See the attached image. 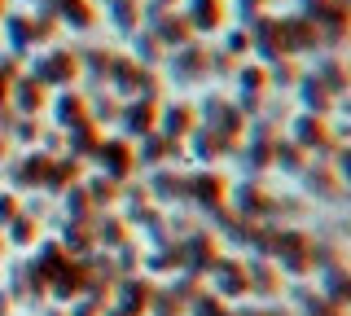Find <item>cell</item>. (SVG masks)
I'll use <instances>...</instances> for the list:
<instances>
[{
    "mask_svg": "<svg viewBox=\"0 0 351 316\" xmlns=\"http://www.w3.org/2000/svg\"><path fill=\"white\" fill-rule=\"evenodd\" d=\"M93 158L101 162V171H106L110 180H119V184H123V180L132 176V171H136V154H132V145H128V141H101Z\"/></svg>",
    "mask_w": 351,
    "mask_h": 316,
    "instance_id": "obj_1",
    "label": "cell"
},
{
    "mask_svg": "<svg viewBox=\"0 0 351 316\" xmlns=\"http://www.w3.org/2000/svg\"><path fill=\"white\" fill-rule=\"evenodd\" d=\"M189 149H193V158H202V162H211L215 154H237V141H228L219 127L211 123H197L193 132H189Z\"/></svg>",
    "mask_w": 351,
    "mask_h": 316,
    "instance_id": "obj_2",
    "label": "cell"
},
{
    "mask_svg": "<svg viewBox=\"0 0 351 316\" xmlns=\"http://www.w3.org/2000/svg\"><path fill=\"white\" fill-rule=\"evenodd\" d=\"M294 141H299L303 149H321V154H334V136H329V127H325L316 114H299V119H294Z\"/></svg>",
    "mask_w": 351,
    "mask_h": 316,
    "instance_id": "obj_3",
    "label": "cell"
},
{
    "mask_svg": "<svg viewBox=\"0 0 351 316\" xmlns=\"http://www.w3.org/2000/svg\"><path fill=\"white\" fill-rule=\"evenodd\" d=\"M272 145H277V123L263 119V123L255 127V145L246 149V167L250 171H268L272 167Z\"/></svg>",
    "mask_w": 351,
    "mask_h": 316,
    "instance_id": "obj_4",
    "label": "cell"
},
{
    "mask_svg": "<svg viewBox=\"0 0 351 316\" xmlns=\"http://www.w3.org/2000/svg\"><path fill=\"white\" fill-rule=\"evenodd\" d=\"M224 193H228V180L219 171H197V176H189V198H197L202 206H219Z\"/></svg>",
    "mask_w": 351,
    "mask_h": 316,
    "instance_id": "obj_5",
    "label": "cell"
},
{
    "mask_svg": "<svg viewBox=\"0 0 351 316\" xmlns=\"http://www.w3.org/2000/svg\"><path fill=\"white\" fill-rule=\"evenodd\" d=\"M84 180V162L80 158H53V167H49V180H44V189L49 193H66L71 184H80Z\"/></svg>",
    "mask_w": 351,
    "mask_h": 316,
    "instance_id": "obj_6",
    "label": "cell"
},
{
    "mask_svg": "<svg viewBox=\"0 0 351 316\" xmlns=\"http://www.w3.org/2000/svg\"><path fill=\"white\" fill-rule=\"evenodd\" d=\"M66 141H71V149L80 158H93L97 154V145H101V123L97 119H84V123H75V127H66Z\"/></svg>",
    "mask_w": 351,
    "mask_h": 316,
    "instance_id": "obj_7",
    "label": "cell"
},
{
    "mask_svg": "<svg viewBox=\"0 0 351 316\" xmlns=\"http://www.w3.org/2000/svg\"><path fill=\"white\" fill-rule=\"evenodd\" d=\"M49 167H53V154H40V149H31V154H22V162L14 167V180L18 184H40L49 180Z\"/></svg>",
    "mask_w": 351,
    "mask_h": 316,
    "instance_id": "obj_8",
    "label": "cell"
},
{
    "mask_svg": "<svg viewBox=\"0 0 351 316\" xmlns=\"http://www.w3.org/2000/svg\"><path fill=\"white\" fill-rule=\"evenodd\" d=\"M75 71H80V66H75L71 53H53L49 62H40V66H36V80L44 84V88H49V84H71Z\"/></svg>",
    "mask_w": 351,
    "mask_h": 316,
    "instance_id": "obj_9",
    "label": "cell"
},
{
    "mask_svg": "<svg viewBox=\"0 0 351 316\" xmlns=\"http://www.w3.org/2000/svg\"><path fill=\"white\" fill-rule=\"evenodd\" d=\"M272 162H277L281 171L303 176V171H307V149L299 145V141H281V136H277V145H272Z\"/></svg>",
    "mask_w": 351,
    "mask_h": 316,
    "instance_id": "obj_10",
    "label": "cell"
},
{
    "mask_svg": "<svg viewBox=\"0 0 351 316\" xmlns=\"http://www.w3.org/2000/svg\"><path fill=\"white\" fill-rule=\"evenodd\" d=\"M171 158H180L184 154V141H176V136H145V158H136V162H145V167H162Z\"/></svg>",
    "mask_w": 351,
    "mask_h": 316,
    "instance_id": "obj_11",
    "label": "cell"
},
{
    "mask_svg": "<svg viewBox=\"0 0 351 316\" xmlns=\"http://www.w3.org/2000/svg\"><path fill=\"white\" fill-rule=\"evenodd\" d=\"M44 106H49V93H44V84L36 80V75H31V80H22L18 84V114H40Z\"/></svg>",
    "mask_w": 351,
    "mask_h": 316,
    "instance_id": "obj_12",
    "label": "cell"
},
{
    "mask_svg": "<svg viewBox=\"0 0 351 316\" xmlns=\"http://www.w3.org/2000/svg\"><path fill=\"white\" fill-rule=\"evenodd\" d=\"M237 202H241V211H246V215H272V202H277V198H272L263 184H241Z\"/></svg>",
    "mask_w": 351,
    "mask_h": 316,
    "instance_id": "obj_13",
    "label": "cell"
},
{
    "mask_svg": "<svg viewBox=\"0 0 351 316\" xmlns=\"http://www.w3.org/2000/svg\"><path fill=\"white\" fill-rule=\"evenodd\" d=\"M84 119H93L88 114V101L80 93H66V97H58V127L66 132V127H75V123H84Z\"/></svg>",
    "mask_w": 351,
    "mask_h": 316,
    "instance_id": "obj_14",
    "label": "cell"
},
{
    "mask_svg": "<svg viewBox=\"0 0 351 316\" xmlns=\"http://www.w3.org/2000/svg\"><path fill=\"white\" fill-rule=\"evenodd\" d=\"M149 189L158 193V198H167V202H180V198H189V176H176V171H158V176L149 180Z\"/></svg>",
    "mask_w": 351,
    "mask_h": 316,
    "instance_id": "obj_15",
    "label": "cell"
},
{
    "mask_svg": "<svg viewBox=\"0 0 351 316\" xmlns=\"http://www.w3.org/2000/svg\"><path fill=\"white\" fill-rule=\"evenodd\" d=\"M154 119H158L154 101H141V106H132V110H123V127L132 136H154Z\"/></svg>",
    "mask_w": 351,
    "mask_h": 316,
    "instance_id": "obj_16",
    "label": "cell"
},
{
    "mask_svg": "<svg viewBox=\"0 0 351 316\" xmlns=\"http://www.w3.org/2000/svg\"><path fill=\"white\" fill-rule=\"evenodd\" d=\"M193 119H197V114H193V106H184V101H180V106H167V136H176V141L189 136L193 127H197Z\"/></svg>",
    "mask_w": 351,
    "mask_h": 316,
    "instance_id": "obj_17",
    "label": "cell"
},
{
    "mask_svg": "<svg viewBox=\"0 0 351 316\" xmlns=\"http://www.w3.org/2000/svg\"><path fill=\"white\" fill-rule=\"evenodd\" d=\"M84 189H88V198H93V206H114L119 193H123V189H119V180H110V176H93Z\"/></svg>",
    "mask_w": 351,
    "mask_h": 316,
    "instance_id": "obj_18",
    "label": "cell"
},
{
    "mask_svg": "<svg viewBox=\"0 0 351 316\" xmlns=\"http://www.w3.org/2000/svg\"><path fill=\"white\" fill-rule=\"evenodd\" d=\"M307 189L316 193V198H338V180H334V167H307Z\"/></svg>",
    "mask_w": 351,
    "mask_h": 316,
    "instance_id": "obj_19",
    "label": "cell"
},
{
    "mask_svg": "<svg viewBox=\"0 0 351 316\" xmlns=\"http://www.w3.org/2000/svg\"><path fill=\"white\" fill-rule=\"evenodd\" d=\"M303 106H307V110H316V114H325L329 106H334V97H329V88H325L321 80H307L303 84Z\"/></svg>",
    "mask_w": 351,
    "mask_h": 316,
    "instance_id": "obj_20",
    "label": "cell"
},
{
    "mask_svg": "<svg viewBox=\"0 0 351 316\" xmlns=\"http://www.w3.org/2000/svg\"><path fill=\"white\" fill-rule=\"evenodd\" d=\"M9 132H14V136L22 141V145H31V141H40V136H44V127L36 123V119H27V114H18V123H14V127H9Z\"/></svg>",
    "mask_w": 351,
    "mask_h": 316,
    "instance_id": "obj_21",
    "label": "cell"
},
{
    "mask_svg": "<svg viewBox=\"0 0 351 316\" xmlns=\"http://www.w3.org/2000/svg\"><path fill=\"white\" fill-rule=\"evenodd\" d=\"M66 206H71V215H88V211H93V198H88L84 184H71V189H66Z\"/></svg>",
    "mask_w": 351,
    "mask_h": 316,
    "instance_id": "obj_22",
    "label": "cell"
},
{
    "mask_svg": "<svg viewBox=\"0 0 351 316\" xmlns=\"http://www.w3.org/2000/svg\"><path fill=\"white\" fill-rule=\"evenodd\" d=\"M189 250H193V259H197V268H211V259H215V242H211V237H206V233H197Z\"/></svg>",
    "mask_w": 351,
    "mask_h": 316,
    "instance_id": "obj_23",
    "label": "cell"
},
{
    "mask_svg": "<svg viewBox=\"0 0 351 316\" xmlns=\"http://www.w3.org/2000/svg\"><path fill=\"white\" fill-rule=\"evenodd\" d=\"M88 242H93V233H88L84 224H66V246H75V250H88Z\"/></svg>",
    "mask_w": 351,
    "mask_h": 316,
    "instance_id": "obj_24",
    "label": "cell"
},
{
    "mask_svg": "<svg viewBox=\"0 0 351 316\" xmlns=\"http://www.w3.org/2000/svg\"><path fill=\"white\" fill-rule=\"evenodd\" d=\"M31 237H40V224H36V220H27V215H22V220H14V242L27 246Z\"/></svg>",
    "mask_w": 351,
    "mask_h": 316,
    "instance_id": "obj_25",
    "label": "cell"
},
{
    "mask_svg": "<svg viewBox=\"0 0 351 316\" xmlns=\"http://www.w3.org/2000/svg\"><path fill=\"white\" fill-rule=\"evenodd\" d=\"M123 220H101V242L106 246H119V242H123Z\"/></svg>",
    "mask_w": 351,
    "mask_h": 316,
    "instance_id": "obj_26",
    "label": "cell"
},
{
    "mask_svg": "<svg viewBox=\"0 0 351 316\" xmlns=\"http://www.w3.org/2000/svg\"><path fill=\"white\" fill-rule=\"evenodd\" d=\"M241 84H246V93H263L268 88V75H263L259 66H250V71H241Z\"/></svg>",
    "mask_w": 351,
    "mask_h": 316,
    "instance_id": "obj_27",
    "label": "cell"
},
{
    "mask_svg": "<svg viewBox=\"0 0 351 316\" xmlns=\"http://www.w3.org/2000/svg\"><path fill=\"white\" fill-rule=\"evenodd\" d=\"M219 277H224V286H228V290H241V286H246V277H241V268L233 264V259H224V268H219Z\"/></svg>",
    "mask_w": 351,
    "mask_h": 316,
    "instance_id": "obj_28",
    "label": "cell"
},
{
    "mask_svg": "<svg viewBox=\"0 0 351 316\" xmlns=\"http://www.w3.org/2000/svg\"><path fill=\"white\" fill-rule=\"evenodd\" d=\"M9 220H18V198L14 193H0V224H9Z\"/></svg>",
    "mask_w": 351,
    "mask_h": 316,
    "instance_id": "obj_29",
    "label": "cell"
},
{
    "mask_svg": "<svg viewBox=\"0 0 351 316\" xmlns=\"http://www.w3.org/2000/svg\"><path fill=\"white\" fill-rule=\"evenodd\" d=\"M197 71H202V53L189 49V53L180 58V75H197Z\"/></svg>",
    "mask_w": 351,
    "mask_h": 316,
    "instance_id": "obj_30",
    "label": "cell"
},
{
    "mask_svg": "<svg viewBox=\"0 0 351 316\" xmlns=\"http://www.w3.org/2000/svg\"><path fill=\"white\" fill-rule=\"evenodd\" d=\"M215 23H219V9L202 0V5H197V27H215Z\"/></svg>",
    "mask_w": 351,
    "mask_h": 316,
    "instance_id": "obj_31",
    "label": "cell"
},
{
    "mask_svg": "<svg viewBox=\"0 0 351 316\" xmlns=\"http://www.w3.org/2000/svg\"><path fill=\"white\" fill-rule=\"evenodd\" d=\"M14 123H18V110H14V106H5V101H0V132H9Z\"/></svg>",
    "mask_w": 351,
    "mask_h": 316,
    "instance_id": "obj_32",
    "label": "cell"
},
{
    "mask_svg": "<svg viewBox=\"0 0 351 316\" xmlns=\"http://www.w3.org/2000/svg\"><path fill=\"white\" fill-rule=\"evenodd\" d=\"M338 171L351 180V149H343V154H338Z\"/></svg>",
    "mask_w": 351,
    "mask_h": 316,
    "instance_id": "obj_33",
    "label": "cell"
},
{
    "mask_svg": "<svg viewBox=\"0 0 351 316\" xmlns=\"http://www.w3.org/2000/svg\"><path fill=\"white\" fill-rule=\"evenodd\" d=\"M9 154H14V149H9V132H0V167L9 162Z\"/></svg>",
    "mask_w": 351,
    "mask_h": 316,
    "instance_id": "obj_34",
    "label": "cell"
},
{
    "mask_svg": "<svg viewBox=\"0 0 351 316\" xmlns=\"http://www.w3.org/2000/svg\"><path fill=\"white\" fill-rule=\"evenodd\" d=\"M5 97H9V80H5V75H0V101H5Z\"/></svg>",
    "mask_w": 351,
    "mask_h": 316,
    "instance_id": "obj_35",
    "label": "cell"
}]
</instances>
